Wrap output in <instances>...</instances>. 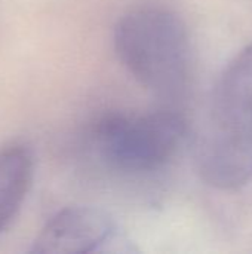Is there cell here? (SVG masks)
Masks as SVG:
<instances>
[{
  "instance_id": "6da1fadb",
  "label": "cell",
  "mask_w": 252,
  "mask_h": 254,
  "mask_svg": "<svg viewBox=\"0 0 252 254\" xmlns=\"http://www.w3.org/2000/svg\"><path fill=\"white\" fill-rule=\"evenodd\" d=\"M203 180L235 190L252 180V43L223 71L196 149Z\"/></svg>"
},
{
  "instance_id": "7a4b0ae2",
  "label": "cell",
  "mask_w": 252,
  "mask_h": 254,
  "mask_svg": "<svg viewBox=\"0 0 252 254\" xmlns=\"http://www.w3.org/2000/svg\"><path fill=\"white\" fill-rule=\"evenodd\" d=\"M114 51L129 74L162 98L181 97L192 79V45L183 19L165 7H138L114 27Z\"/></svg>"
},
{
  "instance_id": "3957f363",
  "label": "cell",
  "mask_w": 252,
  "mask_h": 254,
  "mask_svg": "<svg viewBox=\"0 0 252 254\" xmlns=\"http://www.w3.org/2000/svg\"><path fill=\"white\" fill-rule=\"evenodd\" d=\"M186 121L172 110L108 113L97 121L91 138L100 159L110 168L141 174L165 167L186 138Z\"/></svg>"
},
{
  "instance_id": "277c9868",
  "label": "cell",
  "mask_w": 252,
  "mask_h": 254,
  "mask_svg": "<svg viewBox=\"0 0 252 254\" xmlns=\"http://www.w3.org/2000/svg\"><path fill=\"white\" fill-rule=\"evenodd\" d=\"M119 228L105 211L74 205L55 213L33 241L30 253L88 254L113 252Z\"/></svg>"
},
{
  "instance_id": "5b68a950",
  "label": "cell",
  "mask_w": 252,
  "mask_h": 254,
  "mask_svg": "<svg viewBox=\"0 0 252 254\" xmlns=\"http://www.w3.org/2000/svg\"><path fill=\"white\" fill-rule=\"evenodd\" d=\"M34 179V155L25 144L0 149V234L21 210Z\"/></svg>"
}]
</instances>
